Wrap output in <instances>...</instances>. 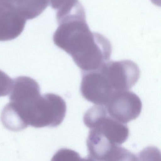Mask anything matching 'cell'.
I'll use <instances>...</instances> for the list:
<instances>
[{"label":"cell","instance_id":"cell-1","mask_svg":"<svg viewBox=\"0 0 161 161\" xmlns=\"http://www.w3.org/2000/svg\"><path fill=\"white\" fill-rule=\"evenodd\" d=\"M58 23L53 42L72 57L82 71L97 70L109 61L111 43L102 35L91 32L84 10L69 15Z\"/></svg>","mask_w":161,"mask_h":161},{"label":"cell","instance_id":"cell-2","mask_svg":"<svg viewBox=\"0 0 161 161\" xmlns=\"http://www.w3.org/2000/svg\"><path fill=\"white\" fill-rule=\"evenodd\" d=\"M12 106L26 128L29 125L56 127L63 122L66 113L65 102L54 94L42 96L38 93Z\"/></svg>","mask_w":161,"mask_h":161},{"label":"cell","instance_id":"cell-3","mask_svg":"<svg viewBox=\"0 0 161 161\" xmlns=\"http://www.w3.org/2000/svg\"><path fill=\"white\" fill-rule=\"evenodd\" d=\"M83 119L88 128H97L115 144L120 145L129 137L128 126L110 116L103 105L92 106L86 111Z\"/></svg>","mask_w":161,"mask_h":161},{"label":"cell","instance_id":"cell-4","mask_svg":"<svg viewBox=\"0 0 161 161\" xmlns=\"http://www.w3.org/2000/svg\"><path fill=\"white\" fill-rule=\"evenodd\" d=\"M88 159L97 161H134V154L115 144L97 128L91 129L86 140Z\"/></svg>","mask_w":161,"mask_h":161},{"label":"cell","instance_id":"cell-5","mask_svg":"<svg viewBox=\"0 0 161 161\" xmlns=\"http://www.w3.org/2000/svg\"><path fill=\"white\" fill-rule=\"evenodd\" d=\"M98 69L114 91L129 90L136 83L140 75L137 65L130 60L107 61Z\"/></svg>","mask_w":161,"mask_h":161},{"label":"cell","instance_id":"cell-6","mask_svg":"<svg viewBox=\"0 0 161 161\" xmlns=\"http://www.w3.org/2000/svg\"><path fill=\"white\" fill-rule=\"evenodd\" d=\"M104 106L110 116L126 124L138 117L142 110L139 97L128 90L114 91Z\"/></svg>","mask_w":161,"mask_h":161},{"label":"cell","instance_id":"cell-7","mask_svg":"<svg viewBox=\"0 0 161 161\" xmlns=\"http://www.w3.org/2000/svg\"><path fill=\"white\" fill-rule=\"evenodd\" d=\"M81 95L88 101L97 105H105L113 90L103 74L99 70L83 71L80 85Z\"/></svg>","mask_w":161,"mask_h":161},{"label":"cell","instance_id":"cell-8","mask_svg":"<svg viewBox=\"0 0 161 161\" xmlns=\"http://www.w3.org/2000/svg\"><path fill=\"white\" fill-rule=\"evenodd\" d=\"M26 21L0 3V41H10L18 37L23 32Z\"/></svg>","mask_w":161,"mask_h":161},{"label":"cell","instance_id":"cell-9","mask_svg":"<svg viewBox=\"0 0 161 161\" xmlns=\"http://www.w3.org/2000/svg\"><path fill=\"white\" fill-rule=\"evenodd\" d=\"M9 4L27 20L40 15L48 6V0H6Z\"/></svg>","mask_w":161,"mask_h":161},{"label":"cell","instance_id":"cell-10","mask_svg":"<svg viewBox=\"0 0 161 161\" xmlns=\"http://www.w3.org/2000/svg\"><path fill=\"white\" fill-rule=\"evenodd\" d=\"M51 7L56 11L58 22L65 17L83 8L79 0H48Z\"/></svg>","mask_w":161,"mask_h":161},{"label":"cell","instance_id":"cell-11","mask_svg":"<svg viewBox=\"0 0 161 161\" xmlns=\"http://www.w3.org/2000/svg\"><path fill=\"white\" fill-rule=\"evenodd\" d=\"M14 80L6 73L0 70V97L10 94L13 87Z\"/></svg>","mask_w":161,"mask_h":161},{"label":"cell","instance_id":"cell-12","mask_svg":"<svg viewBox=\"0 0 161 161\" xmlns=\"http://www.w3.org/2000/svg\"><path fill=\"white\" fill-rule=\"evenodd\" d=\"M57 154H60V156L58 157L61 158H69L70 160H80V155L77 153L69 149H62L59 151Z\"/></svg>","mask_w":161,"mask_h":161},{"label":"cell","instance_id":"cell-13","mask_svg":"<svg viewBox=\"0 0 161 161\" xmlns=\"http://www.w3.org/2000/svg\"><path fill=\"white\" fill-rule=\"evenodd\" d=\"M153 3L155 4V5H159L160 4V0H151Z\"/></svg>","mask_w":161,"mask_h":161}]
</instances>
